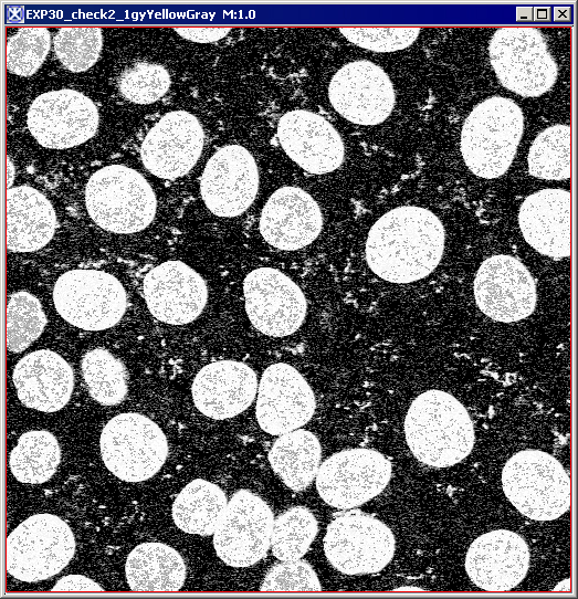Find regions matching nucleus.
Listing matches in <instances>:
<instances>
[{"label": "nucleus", "mask_w": 578, "mask_h": 599, "mask_svg": "<svg viewBox=\"0 0 578 599\" xmlns=\"http://www.w3.org/2000/svg\"><path fill=\"white\" fill-rule=\"evenodd\" d=\"M444 228L430 210L397 207L382 214L366 240V261L374 273L391 283H410L429 275L444 249Z\"/></svg>", "instance_id": "1"}, {"label": "nucleus", "mask_w": 578, "mask_h": 599, "mask_svg": "<svg viewBox=\"0 0 578 599\" xmlns=\"http://www.w3.org/2000/svg\"><path fill=\"white\" fill-rule=\"evenodd\" d=\"M404 435L413 455L433 467L459 463L474 443L473 423L464 406L437 389L413 400L404 419Z\"/></svg>", "instance_id": "2"}, {"label": "nucleus", "mask_w": 578, "mask_h": 599, "mask_svg": "<svg viewBox=\"0 0 578 599\" xmlns=\"http://www.w3.org/2000/svg\"><path fill=\"white\" fill-rule=\"evenodd\" d=\"M523 114L511 99L488 97L469 114L461 132V154L477 177L498 178L509 168L519 144Z\"/></svg>", "instance_id": "3"}, {"label": "nucleus", "mask_w": 578, "mask_h": 599, "mask_svg": "<svg viewBox=\"0 0 578 599\" xmlns=\"http://www.w3.org/2000/svg\"><path fill=\"white\" fill-rule=\"evenodd\" d=\"M85 206L93 221L115 233L144 230L156 213V197L135 169L111 165L95 171L85 188Z\"/></svg>", "instance_id": "4"}, {"label": "nucleus", "mask_w": 578, "mask_h": 599, "mask_svg": "<svg viewBox=\"0 0 578 599\" xmlns=\"http://www.w3.org/2000/svg\"><path fill=\"white\" fill-rule=\"evenodd\" d=\"M506 497L534 521H554L570 506V479L563 465L539 450L514 454L502 472Z\"/></svg>", "instance_id": "5"}, {"label": "nucleus", "mask_w": 578, "mask_h": 599, "mask_svg": "<svg viewBox=\"0 0 578 599\" xmlns=\"http://www.w3.org/2000/svg\"><path fill=\"white\" fill-rule=\"evenodd\" d=\"M74 551V535L64 521L53 514H35L9 534L7 571L24 582L45 580L59 574Z\"/></svg>", "instance_id": "6"}, {"label": "nucleus", "mask_w": 578, "mask_h": 599, "mask_svg": "<svg viewBox=\"0 0 578 599\" xmlns=\"http://www.w3.org/2000/svg\"><path fill=\"white\" fill-rule=\"evenodd\" d=\"M99 448L106 467L126 482L150 479L168 455L162 430L139 413H122L111 419L102 431Z\"/></svg>", "instance_id": "7"}, {"label": "nucleus", "mask_w": 578, "mask_h": 599, "mask_svg": "<svg viewBox=\"0 0 578 599\" xmlns=\"http://www.w3.org/2000/svg\"><path fill=\"white\" fill-rule=\"evenodd\" d=\"M488 54L501 84L521 96H540L556 81L555 61L542 34L534 28L496 30L488 45Z\"/></svg>", "instance_id": "8"}, {"label": "nucleus", "mask_w": 578, "mask_h": 599, "mask_svg": "<svg viewBox=\"0 0 578 599\" xmlns=\"http://www.w3.org/2000/svg\"><path fill=\"white\" fill-rule=\"evenodd\" d=\"M53 300L66 322L86 330L116 325L127 306L120 282L97 270H72L62 274L54 285Z\"/></svg>", "instance_id": "9"}, {"label": "nucleus", "mask_w": 578, "mask_h": 599, "mask_svg": "<svg viewBox=\"0 0 578 599\" xmlns=\"http://www.w3.org/2000/svg\"><path fill=\"white\" fill-rule=\"evenodd\" d=\"M395 546L391 530L379 519L360 511L335 517L324 538L326 558L346 575L381 570L391 560Z\"/></svg>", "instance_id": "10"}, {"label": "nucleus", "mask_w": 578, "mask_h": 599, "mask_svg": "<svg viewBox=\"0 0 578 599\" xmlns=\"http://www.w3.org/2000/svg\"><path fill=\"white\" fill-rule=\"evenodd\" d=\"M390 476L391 464L381 453L351 449L333 454L320 465L316 488L325 503L348 509L381 493Z\"/></svg>", "instance_id": "11"}, {"label": "nucleus", "mask_w": 578, "mask_h": 599, "mask_svg": "<svg viewBox=\"0 0 578 599\" xmlns=\"http://www.w3.org/2000/svg\"><path fill=\"white\" fill-rule=\"evenodd\" d=\"M332 107L349 123L375 126L383 123L396 103L387 73L369 60H355L339 67L328 84Z\"/></svg>", "instance_id": "12"}, {"label": "nucleus", "mask_w": 578, "mask_h": 599, "mask_svg": "<svg viewBox=\"0 0 578 599\" xmlns=\"http://www.w3.org/2000/svg\"><path fill=\"white\" fill-rule=\"evenodd\" d=\"M273 523V513L260 496L239 490L213 533L217 555L231 567L254 565L271 546Z\"/></svg>", "instance_id": "13"}, {"label": "nucleus", "mask_w": 578, "mask_h": 599, "mask_svg": "<svg viewBox=\"0 0 578 599\" xmlns=\"http://www.w3.org/2000/svg\"><path fill=\"white\" fill-rule=\"evenodd\" d=\"M245 311L261 333L283 337L295 333L306 315L301 288L281 271L259 267L243 281Z\"/></svg>", "instance_id": "14"}, {"label": "nucleus", "mask_w": 578, "mask_h": 599, "mask_svg": "<svg viewBox=\"0 0 578 599\" xmlns=\"http://www.w3.org/2000/svg\"><path fill=\"white\" fill-rule=\"evenodd\" d=\"M98 126L94 103L74 90L46 92L38 96L28 113V127L43 147L65 149L92 138Z\"/></svg>", "instance_id": "15"}, {"label": "nucleus", "mask_w": 578, "mask_h": 599, "mask_svg": "<svg viewBox=\"0 0 578 599\" xmlns=\"http://www.w3.org/2000/svg\"><path fill=\"white\" fill-rule=\"evenodd\" d=\"M480 309L494 320L511 323L528 317L536 304V287L527 269L511 255H493L474 280Z\"/></svg>", "instance_id": "16"}, {"label": "nucleus", "mask_w": 578, "mask_h": 599, "mask_svg": "<svg viewBox=\"0 0 578 599\" xmlns=\"http://www.w3.org/2000/svg\"><path fill=\"white\" fill-rule=\"evenodd\" d=\"M259 171L251 153L240 145L219 149L207 162L200 192L207 208L219 217L242 214L254 201Z\"/></svg>", "instance_id": "17"}, {"label": "nucleus", "mask_w": 578, "mask_h": 599, "mask_svg": "<svg viewBox=\"0 0 578 599\" xmlns=\"http://www.w3.org/2000/svg\"><path fill=\"white\" fill-rule=\"evenodd\" d=\"M315 397L303 376L292 366L277 362L267 367L258 388L256 419L267 433L281 435L309 421Z\"/></svg>", "instance_id": "18"}, {"label": "nucleus", "mask_w": 578, "mask_h": 599, "mask_svg": "<svg viewBox=\"0 0 578 599\" xmlns=\"http://www.w3.org/2000/svg\"><path fill=\"white\" fill-rule=\"evenodd\" d=\"M277 137L287 157L309 174L332 172L344 161L340 135L314 112L294 109L283 114L277 124Z\"/></svg>", "instance_id": "19"}, {"label": "nucleus", "mask_w": 578, "mask_h": 599, "mask_svg": "<svg viewBox=\"0 0 578 599\" xmlns=\"http://www.w3.org/2000/svg\"><path fill=\"white\" fill-rule=\"evenodd\" d=\"M203 146V132L196 116L185 111L164 115L141 145V160L155 176L176 179L196 165Z\"/></svg>", "instance_id": "20"}, {"label": "nucleus", "mask_w": 578, "mask_h": 599, "mask_svg": "<svg viewBox=\"0 0 578 599\" xmlns=\"http://www.w3.org/2000/svg\"><path fill=\"white\" fill-rule=\"evenodd\" d=\"M143 291L153 316L170 325L195 320L208 298L203 279L181 261H167L151 269L144 279Z\"/></svg>", "instance_id": "21"}, {"label": "nucleus", "mask_w": 578, "mask_h": 599, "mask_svg": "<svg viewBox=\"0 0 578 599\" xmlns=\"http://www.w3.org/2000/svg\"><path fill=\"white\" fill-rule=\"evenodd\" d=\"M529 550L516 533L496 529L477 537L465 557L470 579L487 591H507L526 576Z\"/></svg>", "instance_id": "22"}, {"label": "nucleus", "mask_w": 578, "mask_h": 599, "mask_svg": "<svg viewBox=\"0 0 578 599\" xmlns=\"http://www.w3.org/2000/svg\"><path fill=\"white\" fill-rule=\"evenodd\" d=\"M319 206L304 189L285 186L274 191L262 209L260 232L272 246L294 251L309 245L320 233Z\"/></svg>", "instance_id": "23"}, {"label": "nucleus", "mask_w": 578, "mask_h": 599, "mask_svg": "<svg viewBox=\"0 0 578 599\" xmlns=\"http://www.w3.org/2000/svg\"><path fill=\"white\" fill-rule=\"evenodd\" d=\"M258 389L254 370L235 360L211 362L197 374L192 399L204 416L223 420L243 412L253 401Z\"/></svg>", "instance_id": "24"}, {"label": "nucleus", "mask_w": 578, "mask_h": 599, "mask_svg": "<svg viewBox=\"0 0 578 599\" xmlns=\"http://www.w3.org/2000/svg\"><path fill=\"white\" fill-rule=\"evenodd\" d=\"M12 379L22 404L42 412L62 409L74 386L71 366L49 349L30 353L20 359Z\"/></svg>", "instance_id": "25"}, {"label": "nucleus", "mask_w": 578, "mask_h": 599, "mask_svg": "<svg viewBox=\"0 0 578 599\" xmlns=\"http://www.w3.org/2000/svg\"><path fill=\"white\" fill-rule=\"evenodd\" d=\"M521 231L530 246L554 259L570 255V193L544 189L528 196L518 213Z\"/></svg>", "instance_id": "26"}, {"label": "nucleus", "mask_w": 578, "mask_h": 599, "mask_svg": "<svg viewBox=\"0 0 578 599\" xmlns=\"http://www.w3.org/2000/svg\"><path fill=\"white\" fill-rule=\"evenodd\" d=\"M56 217L51 202L29 186L7 190V248L13 252H33L52 239Z\"/></svg>", "instance_id": "27"}, {"label": "nucleus", "mask_w": 578, "mask_h": 599, "mask_svg": "<svg viewBox=\"0 0 578 599\" xmlns=\"http://www.w3.org/2000/svg\"><path fill=\"white\" fill-rule=\"evenodd\" d=\"M126 580L133 591H178L186 579L182 557L162 543H143L128 555Z\"/></svg>", "instance_id": "28"}, {"label": "nucleus", "mask_w": 578, "mask_h": 599, "mask_svg": "<svg viewBox=\"0 0 578 599\" xmlns=\"http://www.w3.org/2000/svg\"><path fill=\"white\" fill-rule=\"evenodd\" d=\"M320 444L309 431L298 429L282 434L269 452L273 471L293 491L307 487L318 472Z\"/></svg>", "instance_id": "29"}, {"label": "nucleus", "mask_w": 578, "mask_h": 599, "mask_svg": "<svg viewBox=\"0 0 578 599\" xmlns=\"http://www.w3.org/2000/svg\"><path fill=\"white\" fill-rule=\"evenodd\" d=\"M227 507V497L218 485L196 479L176 497L172 519L179 529L188 534L208 536L216 532Z\"/></svg>", "instance_id": "30"}, {"label": "nucleus", "mask_w": 578, "mask_h": 599, "mask_svg": "<svg viewBox=\"0 0 578 599\" xmlns=\"http://www.w3.org/2000/svg\"><path fill=\"white\" fill-rule=\"evenodd\" d=\"M61 460L56 438L44 430L24 432L10 454L13 476L28 484H41L51 479Z\"/></svg>", "instance_id": "31"}, {"label": "nucleus", "mask_w": 578, "mask_h": 599, "mask_svg": "<svg viewBox=\"0 0 578 599\" xmlns=\"http://www.w3.org/2000/svg\"><path fill=\"white\" fill-rule=\"evenodd\" d=\"M528 171L547 180H563L570 176V127L555 125L542 132L528 153Z\"/></svg>", "instance_id": "32"}, {"label": "nucleus", "mask_w": 578, "mask_h": 599, "mask_svg": "<svg viewBox=\"0 0 578 599\" xmlns=\"http://www.w3.org/2000/svg\"><path fill=\"white\" fill-rule=\"evenodd\" d=\"M82 372L90 395L103 406L119 403L127 393L124 365L103 348L87 351L82 360Z\"/></svg>", "instance_id": "33"}, {"label": "nucleus", "mask_w": 578, "mask_h": 599, "mask_svg": "<svg viewBox=\"0 0 578 599\" xmlns=\"http://www.w3.org/2000/svg\"><path fill=\"white\" fill-rule=\"evenodd\" d=\"M317 534L314 515L303 506L292 507L273 523V555L282 560H296L305 555Z\"/></svg>", "instance_id": "34"}, {"label": "nucleus", "mask_w": 578, "mask_h": 599, "mask_svg": "<svg viewBox=\"0 0 578 599\" xmlns=\"http://www.w3.org/2000/svg\"><path fill=\"white\" fill-rule=\"evenodd\" d=\"M46 317L36 297L25 291L10 295L7 306V348L27 349L43 332Z\"/></svg>", "instance_id": "35"}, {"label": "nucleus", "mask_w": 578, "mask_h": 599, "mask_svg": "<svg viewBox=\"0 0 578 599\" xmlns=\"http://www.w3.org/2000/svg\"><path fill=\"white\" fill-rule=\"evenodd\" d=\"M101 49L102 30L95 27L61 28L54 38L57 59L72 72L93 66Z\"/></svg>", "instance_id": "36"}, {"label": "nucleus", "mask_w": 578, "mask_h": 599, "mask_svg": "<svg viewBox=\"0 0 578 599\" xmlns=\"http://www.w3.org/2000/svg\"><path fill=\"white\" fill-rule=\"evenodd\" d=\"M46 28H21L7 44V69L17 75L30 76L38 71L50 49Z\"/></svg>", "instance_id": "37"}, {"label": "nucleus", "mask_w": 578, "mask_h": 599, "mask_svg": "<svg viewBox=\"0 0 578 599\" xmlns=\"http://www.w3.org/2000/svg\"><path fill=\"white\" fill-rule=\"evenodd\" d=\"M170 77L165 67L158 64L139 63L126 70L119 80V90L129 101L150 104L166 94Z\"/></svg>", "instance_id": "38"}, {"label": "nucleus", "mask_w": 578, "mask_h": 599, "mask_svg": "<svg viewBox=\"0 0 578 599\" xmlns=\"http://www.w3.org/2000/svg\"><path fill=\"white\" fill-rule=\"evenodd\" d=\"M340 33L353 44L374 52H395L411 45L419 28H340Z\"/></svg>", "instance_id": "39"}, {"label": "nucleus", "mask_w": 578, "mask_h": 599, "mask_svg": "<svg viewBox=\"0 0 578 599\" xmlns=\"http://www.w3.org/2000/svg\"><path fill=\"white\" fill-rule=\"evenodd\" d=\"M261 591H320L316 572L304 560H286L275 565L265 576Z\"/></svg>", "instance_id": "40"}, {"label": "nucleus", "mask_w": 578, "mask_h": 599, "mask_svg": "<svg viewBox=\"0 0 578 599\" xmlns=\"http://www.w3.org/2000/svg\"><path fill=\"white\" fill-rule=\"evenodd\" d=\"M185 39L198 43L216 42L228 34L229 28H176Z\"/></svg>", "instance_id": "41"}, {"label": "nucleus", "mask_w": 578, "mask_h": 599, "mask_svg": "<svg viewBox=\"0 0 578 599\" xmlns=\"http://www.w3.org/2000/svg\"><path fill=\"white\" fill-rule=\"evenodd\" d=\"M51 591H104L94 580L83 575H69L62 577Z\"/></svg>", "instance_id": "42"}, {"label": "nucleus", "mask_w": 578, "mask_h": 599, "mask_svg": "<svg viewBox=\"0 0 578 599\" xmlns=\"http://www.w3.org/2000/svg\"><path fill=\"white\" fill-rule=\"evenodd\" d=\"M7 171H8V187H10L11 182H12V178H13V167H12V164H11L10 159H8Z\"/></svg>", "instance_id": "43"}, {"label": "nucleus", "mask_w": 578, "mask_h": 599, "mask_svg": "<svg viewBox=\"0 0 578 599\" xmlns=\"http://www.w3.org/2000/svg\"><path fill=\"white\" fill-rule=\"evenodd\" d=\"M399 590L403 589V590H407V589H411V590H421L420 588H417V587H401V588H398Z\"/></svg>", "instance_id": "44"}]
</instances>
